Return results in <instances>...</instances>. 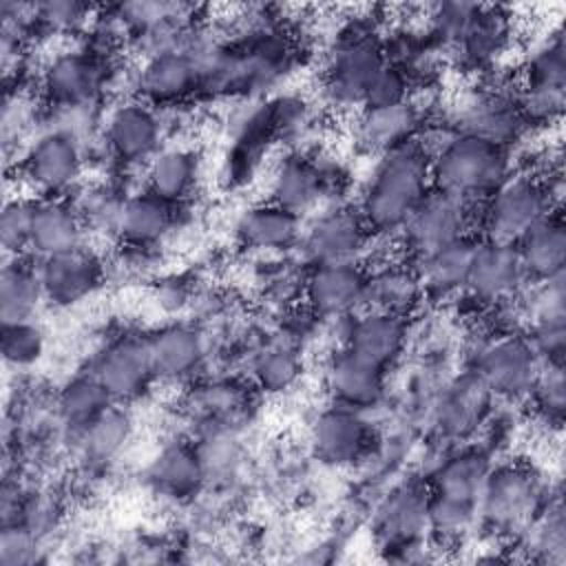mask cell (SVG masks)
<instances>
[{"label":"cell","instance_id":"6da1fadb","mask_svg":"<svg viewBox=\"0 0 566 566\" xmlns=\"http://www.w3.org/2000/svg\"><path fill=\"white\" fill-rule=\"evenodd\" d=\"M431 188V155L413 139L376 159L356 208L374 237H398Z\"/></svg>","mask_w":566,"mask_h":566},{"label":"cell","instance_id":"7a4b0ae2","mask_svg":"<svg viewBox=\"0 0 566 566\" xmlns=\"http://www.w3.org/2000/svg\"><path fill=\"white\" fill-rule=\"evenodd\" d=\"M429 155L431 186L469 203L484 201L515 172L511 150L455 128L438 142Z\"/></svg>","mask_w":566,"mask_h":566},{"label":"cell","instance_id":"3957f363","mask_svg":"<svg viewBox=\"0 0 566 566\" xmlns=\"http://www.w3.org/2000/svg\"><path fill=\"white\" fill-rule=\"evenodd\" d=\"M559 201L537 172H513L484 201L475 206V237L500 243H515Z\"/></svg>","mask_w":566,"mask_h":566},{"label":"cell","instance_id":"277c9868","mask_svg":"<svg viewBox=\"0 0 566 566\" xmlns=\"http://www.w3.org/2000/svg\"><path fill=\"white\" fill-rule=\"evenodd\" d=\"M387 66L380 35L363 24L345 27L323 66V93L336 108H363L376 75Z\"/></svg>","mask_w":566,"mask_h":566},{"label":"cell","instance_id":"5b68a950","mask_svg":"<svg viewBox=\"0 0 566 566\" xmlns=\"http://www.w3.org/2000/svg\"><path fill=\"white\" fill-rule=\"evenodd\" d=\"M113 80V55L86 46L53 53L40 73V88L51 108H93Z\"/></svg>","mask_w":566,"mask_h":566},{"label":"cell","instance_id":"8992f818","mask_svg":"<svg viewBox=\"0 0 566 566\" xmlns=\"http://www.w3.org/2000/svg\"><path fill=\"white\" fill-rule=\"evenodd\" d=\"M86 146L75 135L46 126L20 150V175L35 197H71L86 168Z\"/></svg>","mask_w":566,"mask_h":566},{"label":"cell","instance_id":"52a82bcc","mask_svg":"<svg viewBox=\"0 0 566 566\" xmlns=\"http://www.w3.org/2000/svg\"><path fill=\"white\" fill-rule=\"evenodd\" d=\"M544 506V484L533 469L520 462L493 464L478 500V517L493 531L511 535L524 533Z\"/></svg>","mask_w":566,"mask_h":566},{"label":"cell","instance_id":"ba28073f","mask_svg":"<svg viewBox=\"0 0 566 566\" xmlns=\"http://www.w3.org/2000/svg\"><path fill=\"white\" fill-rule=\"evenodd\" d=\"M566 91V49L562 31L542 40L522 66L515 91L517 108L526 126H551L559 122Z\"/></svg>","mask_w":566,"mask_h":566},{"label":"cell","instance_id":"9c48e42d","mask_svg":"<svg viewBox=\"0 0 566 566\" xmlns=\"http://www.w3.org/2000/svg\"><path fill=\"white\" fill-rule=\"evenodd\" d=\"M102 146L108 159L122 168L146 166L166 144V124L159 108L139 97L113 106L102 122Z\"/></svg>","mask_w":566,"mask_h":566},{"label":"cell","instance_id":"30bf717a","mask_svg":"<svg viewBox=\"0 0 566 566\" xmlns=\"http://www.w3.org/2000/svg\"><path fill=\"white\" fill-rule=\"evenodd\" d=\"M371 239L358 208L336 201L310 219L298 248L307 265L360 263Z\"/></svg>","mask_w":566,"mask_h":566},{"label":"cell","instance_id":"8fae6325","mask_svg":"<svg viewBox=\"0 0 566 566\" xmlns=\"http://www.w3.org/2000/svg\"><path fill=\"white\" fill-rule=\"evenodd\" d=\"M475 206L431 188L407 219L398 239L413 259L429 254L464 234H475Z\"/></svg>","mask_w":566,"mask_h":566},{"label":"cell","instance_id":"7c38bea8","mask_svg":"<svg viewBox=\"0 0 566 566\" xmlns=\"http://www.w3.org/2000/svg\"><path fill=\"white\" fill-rule=\"evenodd\" d=\"M539 365L524 334L502 332L478 349L473 371L491 394L506 400H524Z\"/></svg>","mask_w":566,"mask_h":566},{"label":"cell","instance_id":"4fadbf2b","mask_svg":"<svg viewBox=\"0 0 566 566\" xmlns=\"http://www.w3.org/2000/svg\"><path fill=\"white\" fill-rule=\"evenodd\" d=\"M301 296L316 318H347L367 305V270L360 263L310 265Z\"/></svg>","mask_w":566,"mask_h":566},{"label":"cell","instance_id":"5bb4252c","mask_svg":"<svg viewBox=\"0 0 566 566\" xmlns=\"http://www.w3.org/2000/svg\"><path fill=\"white\" fill-rule=\"evenodd\" d=\"M88 371L115 405L135 402L155 382L144 336H117L108 340L95 354Z\"/></svg>","mask_w":566,"mask_h":566},{"label":"cell","instance_id":"9a60e30c","mask_svg":"<svg viewBox=\"0 0 566 566\" xmlns=\"http://www.w3.org/2000/svg\"><path fill=\"white\" fill-rule=\"evenodd\" d=\"M44 301L53 307H73L93 296L106 276L104 259L88 245H80L35 261Z\"/></svg>","mask_w":566,"mask_h":566},{"label":"cell","instance_id":"2e32d148","mask_svg":"<svg viewBox=\"0 0 566 566\" xmlns=\"http://www.w3.org/2000/svg\"><path fill=\"white\" fill-rule=\"evenodd\" d=\"M453 128L480 137L504 150H511L522 139L528 126L517 108L515 93L489 86L475 91L464 99Z\"/></svg>","mask_w":566,"mask_h":566},{"label":"cell","instance_id":"e0dca14e","mask_svg":"<svg viewBox=\"0 0 566 566\" xmlns=\"http://www.w3.org/2000/svg\"><path fill=\"white\" fill-rule=\"evenodd\" d=\"M338 323L343 325L340 347L349 349L382 371L394 367L405 354L409 336L405 316L376 307H363L356 314L340 318Z\"/></svg>","mask_w":566,"mask_h":566},{"label":"cell","instance_id":"ac0fdd59","mask_svg":"<svg viewBox=\"0 0 566 566\" xmlns=\"http://www.w3.org/2000/svg\"><path fill=\"white\" fill-rule=\"evenodd\" d=\"M310 447L314 458L327 467H354L371 449V424L365 413L332 402L314 418Z\"/></svg>","mask_w":566,"mask_h":566},{"label":"cell","instance_id":"d6986e66","mask_svg":"<svg viewBox=\"0 0 566 566\" xmlns=\"http://www.w3.org/2000/svg\"><path fill=\"white\" fill-rule=\"evenodd\" d=\"M135 88L137 97L155 108L179 106L195 93H201V71L186 46L161 51L144 60Z\"/></svg>","mask_w":566,"mask_h":566},{"label":"cell","instance_id":"ffe728a7","mask_svg":"<svg viewBox=\"0 0 566 566\" xmlns=\"http://www.w3.org/2000/svg\"><path fill=\"white\" fill-rule=\"evenodd\" d=\"M515 243L486 241L478 237L467 292L480 305H504L515 301L526 285Z\"/></svg>","mask_w":566,"mask_h":566},{"label":"cell","instance_id":"44dd1931","mask_svg":"<svg viewBox=\"0 0 566 566\" xmlns=\"http://www.w3.org/2000/svg\"><path fill=\"white\" fill-rule=\"evenodd\" d=\"M427 502V484L422 486L418 482L398 486L382 502L376 517V535L382 548L405 555L424 544V535L429 533Z\"/></svg>","mask_w":566,"mask_h":566},{"label":"cell","instance_id":"7402d4cb","mask_svg":"<svg viewBox=\"0 0 566 566\" xmlns=\"http://www.w3.org/2000/svg\"><path fill=\"white\" fill-rule=\"evenodd\" d=\"M144 338L155 380H190L206 363V338L190 323H166Z\"/></svg>","mask_w":566,"mask_h":566},{"label":"cell","instance_id":"603a6c76","mask_svg":"<svg viewBox=\"0 0 566 566\" xmlns=\"http://www.w3.org/2000/svg\"><path fill=\"white\" fill-rule=\"evenodd\" d=\"M424 130V113L413 99L396 106L358 108L354 119V142L363 153L376 157L400 148L420 137Z\"/></svg>","mask_w":566,"mask_h":566},{"label":"cell","instance_id":"cb8c5ba5","mask_svg":"<svg viewBox=\"0 0 566 566\" xmlns=\"http://www.w3.org/2000/svg\"><path fill=\"white\" fill-rule=\"evenodd\" d=\"M385 374L345 347H338L325 367V389L334 405L367 413L385 396Z\"/></svg>","mask_w":566,"mask_h":566},{"label":"cell","instance_id":"d4e9b609","mask_svg":"<svg viewBox=\"0 0 566 566\" xmlns=\"http://www.w3.org/2000/svg\"><path fill=\"white\" fill-rule=\"evenodd\" d=\"M303 234L301 217L268 201L252 203L234 221L237 241L261 254H279L298 248Z\"/></svg>","mask_w":566,"mask_h":566},{"label":"cell","instance_id":"484cf974","mask_svg":"<svg viewBox=\"0 0 566 566\" xmlns=\"http://www.w3.org/2000/svg\"><path fill=\"white\" fill-rule=\"evenodd\" d=\"M86 226L71 197H35L29 254L53 256L84 245Z\"/></svg>","mask_w":566,"mask_h":566},{"label":"cell","instance_id":"4316f807","mask_svg":"<svg viewBox=\"0 0 566 566\" xmlns=\"http://www.w3.org/2000/svg\"><path fill=\"white\" fill-rule=\"evenodd\" d=\"M268 190L272 203L290 210L301 219L316 212L321 201L327 197L314 157L301 153H287L274 164Z\"/></svg>","mask_w":566,"mask_h":566},{"label":"cell","instance_id":"83f0119b","mask_svg":"<svg viewBox=\"0 0 566 566\" xmlns=\"http://www.w3.org/2000/svg\"><path fill=\"white\" fill-rule=\"evenodd\" d=\"M175 208L148 190L126 195L113 234L130 250L146 252L157 248L175 228Z\"/></svg>","mask_w":566,"mask_h":566},{"label":"cell","instance_id":"f1b7e54d","mask_svg":"<svg viewBox=\"0 0 566 566\" xmlns=\"http://www.w3.org/2000/svg\"><path fill=\"white\" fill-rule=\"evenodd\" d=\"M478 237L464 234L429 254L413 259L424 298H453L467 292Z\"/></svg>","mask_w":566,"mask_h":566},{"label":"cell","instance_id":"f546056e","mask_svg":"<svg viewBox=\"0 0 566 566\" xmlns=\"http://www.w3.org/2000/svg\"><path fill=\"white\" fill-rule=\"evenodd\" d=\"M142 170L144 190L172 206H181L197 188L201 164L199 155L190 146L164 144Z\"/></svg>","mask_w":566,"mask_h":566},{"label":"cell","instance_id":"4dcf8cb0","mask_svg":"<svg viewBox=\"0 0 566 566\" xmlns=\"http://www.w3.org/2000/svg\"><path fill=\"white\" fill-rule=\"evenodd\" d=\"M511 15L502 7L480 4L478 15L451 46L467 71H491L511 44Z\"/></svg>","mask_w":566,"mask_h":566},{"label":"cell","instance_id":"1f68e13d","mask_svg":"<svg viewBox=\"0 0 566 566\" xmlns=\"http://www.w3.org/2000/svg\"><path fill=\"white\" fill-rule=\"evenodd\" d=\"M206 464L199 447L172 440L159 449L148 467L150 486L170 500L192 497L206 482Z\"/></svg>","mask_w":566,"mask_h":566},{"label":"cell","instance_id":"d6a6232c","mask_svg":"<svg viewBox=\"0 0 566 566\" xmlns=\"http://www.w3.org/2000/svg\"><path fill=\"white\" fill-rule=\"evenodd\" d=\"M515 250L526 281H546L564 274L566 265V228L559 210L548 212L517 241Z\"/></svg>","mask_w":566,"mask_h":566},{"label":"cell","instance_id":"836d02e7","mask_svg":"<svg viewBox=\"0 0 566 566\" xmlns=\"http://www.w3.org/2000/svg\"><path fill=\"white\" fill-rule=\"evenodd\" d=\"M491 467V458L482 449L453 451L436 464L427 489L431 495L478 506Z\"/></svg>","mask_w":566,"mask_h":566},{"label":"cell","instance_id":"e575fe53","mask_svg":"<svg viewBox=\"0 0 566 566\" xmlns=\"http://www.w3.org/2000/svg\"><path fill=\"white\" fill-rule=\"evenodd\" d=\"M44 290L40 283L38 265L24 256L4 259L0 272V318L4 323L35 321L42 307Z\"/></svg>","mask_w":566,"mask_h":566},{"label":"cell","instance_id":"d590c367","mask_svg":"<svg viewBox=\"0 0 566 566\" xmlns=\"http://www.w3.org/2000/svg\"><path fill=\"white\" fill-rule=\"evenodd\" d=\"M424 298L416 268L387 263L374 272L367 270V305L405 316Z\"/></svg>","mask_w":566,"mask_h":566},{"label":"cell","instance_id":"8d00e7d4","mask_svg":"<svg viewBox=\"0 0 566 566\" xmlns=\"http://www.w3.org/2000/svg\"><path fill=\"white\" fill-rule=\"evenodd\" d=\"M111 405L115 402L91 371H84L66 380L55 398L57 418L71 431V436H77Z\"/></svg>","mask_w":566,"mask_h":566},{"label":"cell","instance_id":"74e56055","mask_svg":"<svg viewBox=\"0 0 566 566\" xmlns=\"http://www.w3.org/2000/svg\"><path fill=\"white\" fill-rule=\"evenodd\" d=\"M133 436V418L122 405H111L102 416H97L77 436V447L86 462L108 464L128 444Z\"/></svg>","mask_w":566,"mask_h":566},{"label":"cell","instance_id":"f35d334b","mask_svg":"<svg viewBox=\"0 0 566 566\" xmlns=\"http://www.w3.org/2000/svg\"><path fill=\"white\" fill-rule=\"evenodd\" d=\"M256 389L265 394H285L301 378V358L290 340H270L259 347L250 363Z\"/></svg>","mask_w":566,"mask_h":566},{"label":"cell","instance_id":"ab89813d","mask_svg":"<svg viewBox=\"0 0 566 566\" xmlns=\"http://www.w3.org/2000/svg\"><path fill=\"white\" fill-rule=\"evenodd\" d=\"M524 400L531 402V409L542 424L548 429H562L566 413L564 365L542 363Z\"/></svg>","mask_w":566,"mask_h":566},{"label":"cell","instance_id":"60d3db41","mask_svg":"<svg viewBox=\"0 0 566 566\" xmlns=\"http://www.w3.org/2000/svg\"><path fill=\"white\" fill-rule=\"evenodd\" d=\"M126 199V192H122L117 186L111 184H93V186H80L71 201L75 203L86 232L88 230H108L115 232V223L122 210V203Z\"/></svg>","mask_w":566,"mask_h":566},{"label":"cell","instance_id":"b9f144b4","mask_svg":"<svg viewBox=\"0 0 566 566\" xmlns=\"http://www.w3.org/2000/svg\"><path fill=\"white\" fill-rule=\"evenodd\" d=\"M35 197L13 195L7 197L0 212V245L4 259L29 254L31 223H33Z\"/></svg>","mask_w":566,"mask_h":566},{"label":"cell","instance_id":"7bdbcfd3","mask_svg":"<svg viewBox=\"0 0 566 566\" xmlns=\"http://www.w3.org/2000/svg\"><path fill=\"white\" fill-rule=\"evenodd\" d=\"M0 349H2V358L9 367L27 369L44 356L46 334L35 321L4 323Z\"/></svg>","mask_w":566,"mask_h":566},{"label":"cell","instance_id":"ee69618b","mask_svg":"<svg viewBox=\"0 0 566 566\" xmlns=\"http://www.w3.org/2000/svg\"><path fill=\"white\" fill-rule=\"evenodd\" d=\"M480 4L473 2H440L429 7L424 18V33L436 46H453L467 27L478 15Z\"/></svg>","mask_w":566,"mask_h":566},{"label":"cell","instance_id":"f6af8a7d","mask_svg":"<svg viewBox=\"0 0 566 566\" xmlns=\"http://www.w3.org/2000/svg\"><path fill=\"white\" fill-rule=\"evenodd\" d=\"M531 535V548L544 555L546 562L562 564L566 555V524L559 500L546 502V506L537 513L531 526L524 531Z\"/></svg>","mask_w":566,"mask_h":566},{"label":"cell","instance_id":"bcb514c9","mask_svg":"<svg viewBox=\"0 0 566 566\" xmlns=\"http://www.w3.org/2000/svg\"><path fill=\"white\" fill-rule=\"evenodd\" d=\"M93 20V7L73 0H51L38 4V27L49 33L71 35L84 31Z\"/></svg>","mask_w":566,"mask_h":566},{"label":"cell","instance_id":"7dc6e473","mask_svg":"<svg viewBox=\"0 0 566 566\" xmlns=\"http://www.w3.org/2000/svg\"><path fill=\"white\" fill-rule=\"evenodd\" d=\"M526 340L537 354L539 363L564 365L566 354V316H539L528 321Z\"/></svg>","mask_w":566,"mask_h":566},{"label":"cell","instance_id":"c3c4849f","mask_svg":"<svg viewBox=\"0 0 566 566\" xmlns=\"http://www.w3.org/2000/svg\"><path fill=\"white\" fill-rule=\"evenodd\" d=\"M40 559V535L27 526L13 522L2 524L0 533V564L2 566H29Z\"/></svg>","mask_w":566,"mask_h":566},{"label":"cell","instance_id":"681fc988","mask_svg":"<svg viewBox=\"0 0 566 566\" xmlns=\"http://www.w3.org/2000/svg\"><path fill=\"white\" fill-rule=\"evenodd\" d=\"M413 84L405 71L394 64H387L374 80L363 108H378V106H396L411 99Z\"/></svg>","mask_w":566,"mask_h":566},{"label":"cell","instance_id":"f907efd6","mask_svg":"<svg viewBox=\"0 0 566 566\" xmlns=\"http://www.w3.org/2000/svg\"><path fill=\"white\" fill-rule=\"evenodd\" d=\"M31 104L29 99L15 88H7L4 93V104H2V144H4V153H9L11 148H18L20 144H24V130L31 124Z\"/></svg>","mask_w":566,"mask_h":566}]
</instances>
